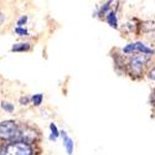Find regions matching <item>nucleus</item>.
I'll return each mask as SVG.
<instances>
[{
    "label": "nucleus",
    "instance_id": "1",
    "mask_svg": "<svg viewBox=\"0 0 155 155\" xmlns=\"http://www.w3.org/2000/svg\"><path fill=\"white\" fill-rule=\"evenodd\" d=\"M0 155H32V148L24 141H12L0 149Z\"/></svg>",
    "mask_w": 155,
    "mask_h": 155
},
{
    "label": "nucleus",
    "instance_id": "2",
    "mask_svg": "<svg viewBox=\"0 0 155 155\" xmlns=\"http://www.w3.org/2000/svg\"><path fill=\"white\" fill-rule=\"evenodd\" d=\"M20 135V127L12 120H5L0 123V138L5 140H15Z\"/></svg>",
    "mask_w": 155,
    "mask_h": 155
},
{
    "label": "nucleus",
    "instance_id": "3",
    "mask_svg": "<svg viewBox=\"0 0 155 155\" xmlns=\"http://www.w3.org/2000/svg\"><path fill=\"white\" fill-rule=\"evenodd\" d=\"M149 58H150V55H147V54H141V55L134 56L130 60V68L133 70V72H135V73L139 74L141 72V68H143V66L149 61Z\"/></svg>",
    "mask_w": 155,
    "mask_h": 155
},
{
    "label": "nucleus",
    "instance_id": "4",
    "mask_svg": "<svg viewBox=\"0 0 155 155\" xmlns=\"http://www.w3.org/2000/svg\"><path fill=\"white\" fill-rule=\"evenodd\" d=\"M123 51L125 54H137V52H140V54H147V55H150L153 54V51L147 47L143 42H133V44H129L127 45Z\"/></svg>",
    "mask_w": 155,
    "mask_h": 155
},
{
    "label": "nucleus",
    "instance_id": "5",
    "mask_svg": "<svg viewBox=\"0 0 155 155\" xmlns=\"http://www.w3.org/2000/svg\"><path fill=\"white\" fill-rule=\"evenodd\" d=\"M61 135L63 138V145L67 150V154L72 155V153H73V140L67 135L66 132H61Z\"/></svg>",
    "mask_w": 155,
    "mask_h": 155
},
{
    "label": "nucleus",
    "instance_id": "6",
    "mask_svg": "<svg viewBox=\"0 0 155 155\" xmlns=\"http://www.w3.org/2000/svg\"><path fill=\"white\" fill-rule=\"evenodd\" d=\"M107 21H108V24L110 25L112 28H114V29L118 28V20H117V16H115V14L113 11H110L109 14L107 15Z\"/></svg>",
    "mask_w": 155,
    "mask_h": 155
},
{
    "label": "nucleus",
    "instance_id": "7",
    "mask_svg": "<svg viewBox=\"0 0 155 155\" xmlns=\"http://www.w3.org/2000/svg\"><path fill=\"white\" fill-rule=\"evenodd\" d=\"M12 51H15V52H22V51H29L30 50V44L25 42V44H16L12 46L11 48Z\"/></svg>",
    "mask_w": 155,
    "mask_h": 155
},
{
    "label": "nucleus",
    "instance_id": "8",
    "mask_svg": "<svg viewBox=\"0 0 155 155\" xmlns=\"http://www.w3.org/2000/svg\"><path fill=\"white\" fill-rule=\"evenodd\" d=\"M42 99H44V97H42V94H34L32 96V98H31V101H32V103L35 106H40L41 103H42Z\"/></svg>",
    "mask_w": 155,
    "mask_h": 155
},
{
    "label": "nucleus",
    "instance_id": "9",
    "mask_svg": "<svg viewBox=\"0 0 155 155\" xmlns=\"http://www.w3.org/2000/svg\"><path fill=\"white\" fill-rule=\"evenodd\" d=\"M50 129H51V133H52V135H51V139H56V138L60 135V133H58V130H57L56 125H55L54 123H51V124H50Z\"/></svg>",
    "mask_w": 155,
    "mask_h": 155
},
{
    "label": "nucleus",
    "instance_id": "10",
    "mask_svg": "<svg viewBox=\"0 0 155 155\" xmlns=\"http://www.w3.org/2000/svg\"><path fill=\"white\" fill-rule=\"evenodd\" d=\"M2 107H3V109H5L6 112H14V104H11V103H9V102H3L2 103Z\"/></svg>",
    "mask_w": 155,
    "mask_h": 155
},
{
    "label": "nucleus",
    "instance_id": "11",
    "mask_svg": "<svg viewBox=\"0 0 155 155\" xmlns=\"http://www.w3.org/2000/svg\"><path fill=\"white\" fill-rule=\"evenodd\" d=\"M15 32L19 34L20 36H28L29 35V31L26 29H24V28H16L15 29Z\"/></svg>",
    "mask_w": 155,
    "mask_h": 155
},
{
    "label": "nucleus",
    "instance_id": "12",
    "mask_svg": "<svg viewBox=\"0 0 155 155\" xmlns=\"http://www.w3.org/2000/svg\"><path fill=\"white\" fill-rule=\"evenodd\" d=\"M28 21V16H21L20 19H19V21H18V25L19 26L18 28H21V26H24V24Z\"/></svg>",
    "mask_w": 155,
    "mask_h": 155
},
{
    "label": "nucleus",
    "instance_id": "13",
    "mask_svg": "<svg viewBox=\"0 0 155 155\" xmlns=\"http://www.w3.org/2000/svg\"><path fill=\"white\" fill-rule=\"evenodd\" d=\"M20 103H21V104H28V103H29V98H26V97L20 98Z\"/></svg>",
    "mask_w": 155,
    "mask_h": 155
},
{
    "label": "nucleus",
    "instance_id": "14",
    "mask_svg": "<svg viewBox=\"0 0 155 155\" xmlns=\"http://www.w3.org/2000/svg\"><path fill=\"white\" fill-rule=\"evenodd\" d=\"M149 77H150L151 80H154V81H155V68H153V70L149 72Z\"/></svg>",
    "mask_w": 155,
    "mask_h": 155
},
{
    "label": "nucleus",
    "instance_id": "15",
    "mask_svg": "<svg viewBox=\"0 0 155 155\" xmlns=\"http://www.w3.org/2000/svg\"><path fill=\"white\" fill-rule=\"evenodd\" d=\"M3 21H4V15L2 14V12H0V25H2Z\"/></svg>",
    "mask_w": 155,
    "mask_h": 155
},
{
    "label": "nucleus",
    "instance_id": "16",
    "mask_svg": "<svg viewBox=\"0 0 155 155\" xmlns=\"http://www.w3.org/2000/svg\"><path fill=\"white\" fill-rule=\"evenodd\" d=\"M151 99H153V103L155 104V92H154V94H153V98H151Z\"/></svg>",
    "mask_w": 155,
    "mask_h": 155
}]
</instances>
